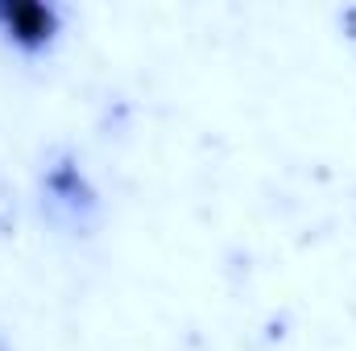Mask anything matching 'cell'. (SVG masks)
I'll list each match as a JSON object with an SVG mask.
<instances>
[{
    "instance_id": "obj_1",
    "label": "cell",
    "mask_w": 356,
    "mask_h": 351,
    "mask_svg": "<svg viewBox=\"0 0 356 351\" xmlns=\"http://www.w3.org/2000/svg\"><path fill=\"white\" fill-rule=\"evenodd\" d=\"M4 17H8V25H13L25 42H38V37L50 29V12L38 8V4H13V8H4Z\"/></svg>"
}]
</instances>
